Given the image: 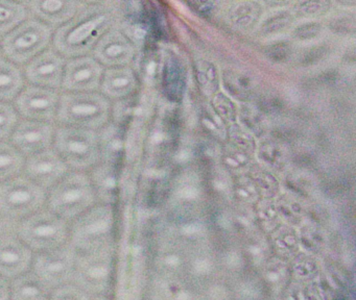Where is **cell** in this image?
Here are the masks:
<instances>
[{
    "label": "cell",
    "mask_w": 356,
    "mask_h": 300,
    "mask_svg": "<svg viewBox=\"0 0 356 300\" xmlns=\"http://www.w3.org/2000/svg\"><path fill=\"white\" fill-rule=\"evenodd\" d=\"M225 87L229 93L238 99H247L251 96L254 83L249 75L229 71L224 76Z\"/></svg>",
    "instance_id": "cell-24"
},
{
    "label": "cell",
    "mask_w": 356,
    "mask_h": 300,
    "mask_svg": "<svg viewBox=\"0 0 356 300\" xmlns=\"http://www.w3.org/2000/svg\"><path fill=\"white\" fill-rule=\"evenodd\" d=\"M197 77L204 91L211 94L218 89V71L211 62L201 60L197 65Z\"/></svg>",
    "instance_id": "cell-27"
},
{
    "label": "cell",
    "mask_w": 356,
    "mask_h": 300,
    "mask_svg": "<svg viewBox=\"0 0 356 300\" xmlns=\"http://www.w3.org/2000/svg\"><path fill=\"white\" fill-rule=\"evenodd\" d=\"M253 174L256 181H257L258 183H260V185H261L262 187H264V185H268V187L270 185V187H272L275 183L274 178H273L270 174H268V173L264 172V171L256 170L254 171Z\"/></svg>",
    "instance_id": "cell-42"
},
{
    "label": "cell",
    "mask_w": 356,
    "mask_h": 300,
    "mask_svg": "<svg viewBox=\"0 0 356 300\" xmlns=\"http://www.w3.org/2000/svg\"><path fill=\"white\" fill-rule=\"evenodd\" d=\"M259 158L268 167H283L285 162L284 152L281 146L275 142H264L259 149Z\"/></svg>",
    "instance_id": "cell-28"
},
{
    "label": "cell",
    "mask_w": 356,
    "mask_h": 300,
    "mask_svg": "<svg viewBox=\"0 0 356 300\" xmlns=\"http://www.w3.org/2000/svg\"><path fill=\"white\" fill-rule=\"evenodd\" d=\"M26 177L43 189L54 187L68 171V166L56 150L45 149L33 154L24 164Z\"/></svg>",
    "instance_id": "cell-13"
},
{
    "label": "cell",
    "mask_w": 356,
    "mask_h": 300,
    "mask_svg": "<svg viewBox=\"0 0 356 300\" xmlns=\"http://www.w3.org/2000/svg\"><path fill=\"white\" fill-rule=\"evenodd\" d=\"M109 272V253L104 247L76 256L72 281L89 295H97L105 291Z\"/></svg>",
    "instance_id": "cell-10"
},
{
    "label": "cell",
    "mask_w": 356,
    "mask_h": 300,
    "mask_svg": "<svg viewBox=\"0 0 356 300\" xmlns=\"http://www.w3.org/2000/svg\"><path fill=\"white\" fill-rule=\"evenodd\" d=\"M54 139V127L41 121L24 120L12 133L14 147L22 156H33L49 149Z\"/></svg>",
    "instance_id": "cell-15"
},
{
    "label": "cell",
    "mask_w": 356,
    "mask_h": 300,
    "mask_svg": "<svg viewBox=\"0 0 356 300\" xmlns=\"http://www.w3.org/2000/svg\"><path fill=\"white\" fill-rule=\"evenodd\" d=\"M95 194L99 192L102 196L109 193L110 188L114 183L113 173L110 170L109 166H99L93 170L92 179H91Z\"/></svg>",
    "instance_id": "cell-30"
},
{
    "label": "cell",
    "mask_w": 356,
    "mask_h": 300,
    "mask_svg": "<svg viewBox=\"0 0 356 300\" xmlns=\"http://www.w3.org/2000/svg\"><path fill=\"white\" fill-rule=\"evenodd\" d=\"M11 285L7 278L0 275V300H10Z\"/></svg>",
    "instance_id": "cell-43"
},
{
    "label": "cell",
    "mask_w": 356,
    "mask_h": 300,
    "mask_svg": "<svg viewBox=\"0 0 356 300\" xmlns=\"http://www.w3.org/2000/svg\"><path fill=\"white\" fill-rule=\"evenodd\" d=\"M26 10L38 17L47 26H60L72 20L86 3L72 0H31L24 2Z\"/></svg>",
    "instance_id": "cell-17"
},
{
    "label": "cell",
    "mask_w": 356,
    "mask_h": 300,
    "mask_svg": "<svg viewBox=\"0 0 356 300\" xmlns=\"http://www.w3.org/2000/svg\"><path fill=\"white\" fill-rule=\"evenodd\" d=\"M321 26L318 23H307L301 25L295 31V37L299 40H309L320 33Z\"/></svg>",
    "instance_id": "cell-38"
},
{
    "label": "cell",
    "mask_w": 356,
    "mask_h": 300,
    "mask_svg": "<svg viewBox=\"0 0 356 300\" xmlns=\"http://www.w3.org/2000/svg\"><path fill=\"white\" fill-rule=\"evenodd\" d=\"M97 194L88 175L82 172L66 174L49 193L47 203L51 212L64 220L78 218L95 203Z\"/></svg>",
    "instance_id": "cell-2"
},
{
    "label": "cell",
    "mask_w": 356,
    "mask_h": 300,
    "mask_svg": "<svg viewBox=\"0 0 356 300\" xmlns=\"http://www.w3.org/2000/svg\"><path fill=\"white\" fill-rule=\"evenodd\" d=\"M56 151L67 166L85 170L99 162V135L92 129L63 126L56 131Z\"/></svg>",
    "instance_id": "cell-6"
},
{
    "label": "cell",
    "mask_w": 356,
    "mask_h": 300,
    "mask_svg": "<svg viewBox=\"0 0 356 300\" xmlns=\"http://www.w3.org/2000/svg\"><path fill=\"white\" fill-rule=\"evenodd\" d=\"M24 87L22 71L10 60L0 58V100H12Z\"/></svg>",
    "instance_id": "cell-21"
},
{
    "label": "cell",
    "mask_w": 356,
    "mask_h": 300,
    "mask_svg": "<svg viewBox=\"0 0 356 300\" xmlns=\"http://www.w3.org/2000/svg\"><path fill=\"white\" fill-rule=\"evenodd\" d=\"M115 20V8L109 2L86 4L72 20L58 29L54 45L64 56L80 58L95 47Z\"/></svg>",
    "instance_id": "cell-1"
},
{
    "label": "cell",
    "mask_w": 356,
    "mask_h": 300,
    "mask_svg": "<svg viewBox=\"0 0 356 300\" xmlns=\"http://www.w3.org/2000/svg\"><path fill=\"white\" fill-rule=\"evenodd\" d=\"M24 158L12 144L0 142V183L15 177L24 167Z\"/></svg>",
    "instance_id": "cell-22"
},
{
    "label": "cell",
    "mask_w": 356,
    "mask_h": 300,
    "mask_svg": "<svg viewBox=\"0 0 356 300\" xmlns=\"http://www.w3.org/2000/svg\"><path fill=\"white\" fill-rule=\"evenodd\" d=\"M136 81L131 69L127 67L108 69L102 81V92L110 98L128 95L134 90Z\"/></svg>",
    "instance_id": "cell-20"
},
{
    "label": "cell",
    "mask_w": 356,
    "mask_h": 300,
    "mask_svg": "<svg viewBox=\"0 0 356 300\" xmlns=\"http://www.w3.org/2000/svg\"><path fill=\"white\" fill-rule=\"evenodd\" d=\"M18 116L15 108L10 104L0 101V140L9 137L16 125Z\"/></svg>",
    "instance_id": "cell-29"
},
{
    "label": "cell",
    "mask_w": 356,
    "mask_h": 300,
    "mask_svg": "<svg viewBox=\"0 0 356 300\" xmlns=\"http://www.w3.org/2000/svg\"><path fill=\"white\" fill-rule=\"evenodd\" d=\"M328 6L327 1H302L296 6L295 10L299 16H312L325 12Z\"/></svg>",
    "instance_id": "cell-36"
},
{
    "label": "cell",
    "mask_w": 356,
    "mask_h": 300,
    "mask_svg": "<svg viewBox=\"0 0 356 300\" xmlns=\"http://www.w3.org/2000/svg\"><path fill=\"white\" fill-rule=\"evenodd\" d=\"M112 228V212L108 206H95L78 217L70 231V245L80 253L105 247Z\"/></svg>",
    "instance_id": "cell-8"
},
{
    "label": "cell",
    "mask_w": 356,
    "mask_h": 300,
    "mask_svg": "<svg viewBox=\"0 0 356 300\" xmlns=\"http://www.w3.org/2000/svg\"><path fill=\"white\" fill-rule=\"evenodd\" d=\"M203 124L214 135H220L222 133H224L222 123L218 118H216V116H213V114H206L203 118Z\"/></svg>",
    "instance_id": "cell-40"
},
{
    "label": "cell",
    "mask_w": 356,
    "mask_h": 300,
    "mask_svg": "<svg viewBox=\"0 0 356 300\" xmlns=\"http://www.w3.org/2000/svg\"><path fill=\"white\" fill-rule=\"evenodd\" d=\"M33 262L32 250L16 237H0V275L14 279L30 269Z\"/></svg>",
    "instance_id": "cell-16"
},
{
    "label": "cell",
    "mask_w": 356,
    "mask_h": 300,
    "mask_svg": "<svg viewBox=\"0 0 356 300\" xmlns=\"http://www.w3.org/2000/svg\"><path fill=\"white\" fill-rule=\"evenodd\" d=\"M95 58L107 66H122L130 62L133 47L129 40L120 31H108L97 42L93 49Z\"/></svg>",
    "instance_id": "cell-18"
},
{
    "label": "cell",
    "mask_w": 356,
    "mask_h": 300,
    "mask_svg": "<svg viewBox=\"0 0 356 300\" xmlns=\"http://www.w3.org/2000/svg\"><path fill=\"white\" fill-rule=\"evenodd\" d=\"M214 110L222 119L227 121L234 120L235 106L233 102L222 94H218L213 99Z\"/></svg>",
    "instance_id": "cell-35"
},
{
    "label": "cell",
    "mask_w": 356,
    "mask_h": 300,
    "mask_svg": "<svg viewBox=\"0 0 356 300\" xmlns=\"http://www.w3.org/2000/svg\"><path fill=\"white\" fill-rule=\"evenodd\" d=\"M191 4L195 6V10H199L201 14L204 15H208L213 12L216 6V2L212 1H195L191 2Z\"/></svg>",
    "instance_id": "cell-41"
},
{
    "label": "cell",
    "mask_w": 356,
    "mask_h": 300,
    "mask_svg": "<svg viewBox=\"0 0 356 300\" xmlns=\"http://www.w3.org/2000/svg\"><path fill=\"white\" fill-rule=\"evenodd\" d=\"M164 85L170 97H178L182 91V69L177 58H170L164 68Z\"/></svg>",
    "instance_id": "cell-25"
},
{
    "label": "cell",
    "mask_w": 356,
    "mask_h": 300,
    "mask_svg": "<svg viewBox=\"0 0 356 300\" xmlns=\"http://www.w3.org/2000/svg\"><path fill=\"white\" fill-rule=\"evenodd\" d=\"M103 67L95 58H72L64 68L62 87L72 93H91L101 85Z\"/></svg>",
    "instance_id": "cell-12"
},
{
    "label": "cell",
    "mask_w": 356,
    "mask_h": 300,
    "mask_svg": "<svg viewBox=\"0 0 356 300\" xmlns=\"http://www.w3.org/2000/svg\"><path fill=\"white\" fill-rule=\"evenodd\" d=\"M241 120L243 126L252 133H256V135H260L262 133L264 126H262L261 118H260V115L253 108H249V106L241 108Z\"/></svg>",
    "instance_id": "cell-32"
},
{
    "label": "cell",
    "mask_w": 356,
    "mask_h": 300,
    "mask_svg": "<svg viewBox=\"0 0 356 300\" xmlns=\"http://www.w3.org/2000/svg\"><path fill=\"white\" fill-rule=\"evenodd\" d=\"M68 235L67 222L51 210H38L24 219L18 226L19 239L37 252L61 247Z\"/></svg>",
    "instance_id": "cell-4"
},
{
    "label": "cell",
    "mask_w": 356,
    "mask_h": 300,
    "mask_svg": "<svg viewBox=\"0 0 356 300\" xmlns=\"http://www.w3.org/2000/svg\"><path fill=\"white\" fill-rule=\"evenodd\" d=\"M45 200V190L26 176H15L0 183V216L5 219H26L38 212Z\"/></svg>",
    "instance_id": "cell-5"
},
{
    "label": "cell",
    "mask_w": 356,
    "mask_h": 300,
    "mask_svg": "<svg viewBox=\"0 0 356 300\" xmlns=\"http://www.w3.org/2000/svg\"><path fill=\"white\" fill-rule=\"evenodd\" d=\"M28 16L26 6L20 2L0 0V35L9 33Z\"/></svg>",
    "instance_id": "cell-23"
},
{
    "label": "cell",
    "mask_w": 356,
    "mask_h": 300,
    "mask_svg": "<svg viewBox=\"0 0 356 300\" xmlns=\"http://www.w3.org/2000/svg\"><path fill=\"white\" fill-rule=\"evenodd\" d=\"M289 53V46L285 43H279L270 46L268 49V56L274 60H283Z\"/></svg>",
    "instance_id": "cell-39"
},
{
    "label": "cell",
    "mask_w": 356,
    "mask_h": 300,
    "mask_svg": "<svg viewBox=\"0 0 356 300\" xmlns=\"http://www.w3.org/2000/svg\"><path fill=\"white\" fill-rule=\"evenodd\" d=\"M53 289L34 272H26L14 278L10 300H49Z\"/></svg>",
    "instance_id": "cell-19"
},
{
    "label": "cell",
    "mask_w": 356,
    "mask_h": 300,
    "mask_svg": "<svg viewBox=\"0 0 356 300\" xmlns=\"http://www.w3.org/2000/svg\"><path fill=\"white\" fill-rule=\"evenodd\" d=\"M59 104L57 92L47 88L29 85L16 98L18 112L28 119L49 122L56 117Z\"/></svg>",
    "instance_id": "cell-11"
},
{
    "label": "cell",
    "mask_w": 356,
    "mask_h": 300,
    "mask_svg": "<svg viewBox=\"0 0 356 300\" xmlns=\"http://www.w3.org/2000/svg\"><path fill=\"white\" fill-rule=\"evenodd\" d=\"M76 256L78 252L70 244L39 252L33 258V272L53 290L67 285L74 277Z\"/></svg>",
    "instance_id": "cell-9"
},
{
    "label": "cell",
    "mask_w": 356,
    "mask_h": 300,
    "mask_svg": "<svg viewBox=\"0 0 356 300\" xmlns=\"http://www.w3.org/2000/svg\"><path fill=\"white\" fill-rule=\"evenodd\" d=\"M230 138L235 147L245 152L252 151L254 149V141L251 135L237 125H233L231 127Z\"/></svg>",
    "instance_id": "cell-33"
},
{
    "label": "cell",
    "mask_w": 356,
    "mask_h": 300,
    "mask_svg": "<svg viewBox=\"0 0 356 300\" xmlns=\"http://www.w3.org/2000/svg\"><path fill=\"white\" fill-rule=\"evenodd\" d=\"M109 114V101L101 94L65 93L60 97L57 119L61 124L95 131L107 122Z\"/></svg>",
    "instance_id": "cell-3"
},
{
    "label": "cell",
    "mask_w": 356,
    "mask_h": 300,
    "mask_svg": "<svg viewBox=\"0 0 356 300\" xmlns=\"http://www.w3.org/2000/svg\"><path fill=\"white\" fill-rule=\"evenodd\" d=\"M51 38V27L38 19H29L3 38V53L10 62L24 64L40 54Z\"/></svg>",
    "instance_id": "cell-7"
},
{
    "label": "cell",
    "mask_w": 356,
    "mask_h": 300,
    "mask_svg": "<svg viewBox=\"0 0 356 300\" xmlns=\"http://www.w3.org/2000/svg\"><path fill=\"white\" fill-rule=\"evenodd\" d=\"M224 160L227 166L239 168V167H245L248 164L249 156L247 152L239 149V148H229L225 153Z\"/></svg>",
    "instance_id": "cell-37"
},
{
    "label": "cell",
    "mask_w": 356,
    "mask_h": 300,
    "mask_svg": "<svg viewBox=\"0 0 356 300\" xmlns=\"http://www.w3.org/2000/svg\"><path fill=\"white\" fill-rule=\"evenodd\" d=\"M259 14L260 8L256 2H241L231 10L230 18L236 26L248 27L257 20Z\"/></svg>",
    "instance_id": "cell-26"
},
{
    "label": "cell",
    "mask_w": 356,
    "mask_h": 300,
    "mask_svg": "<svg viewBox=\"0 0 356 300\" xmlns=\"http://www.w3.org/2000/svg\"><path fill=\"white\" fill-rule=\"evenodd\" d=\"M65 58L53 49L45 50L35 56L26 68L31 83L47 89H57L62 85Z\"/></svg>",
    "instance_id": "cell-14"
},
{
    "label": "cell",
    "mask_w": 356,
    "mask_h": 300,
    "mask_svg": "<svg viewBox=\"0 0 356 300\" xmlns=\"http://www.w3.org/2000/svg\"><path fill=\"white\" fill-rule=\"evenodd\" d=\"M291 21V15L287 12H277L273 16L268 17L262 23L261 31L266 33H272L280 31L283 27L286 26Z\"/></svg>",
    "instance_id": "cell-34"
},
{
    "label": "cell",
    "mask_w": 356,
    "mask_h": 300,
    "mask_svg": "<svg viewBox=\"0 0 356 300\" xmlns=\"http://www.w3.org/2000/svg\"><path fill=\"white\" fill-rule=\"evenodd\" d=\"M49 300H91V297L76 285L67 283L54 289Z\"/></svg>",
    "instance_id": "cell-31"
}]
</instances>
